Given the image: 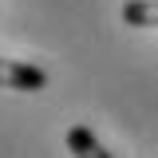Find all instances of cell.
Returning <instances> with one entry per match:
<instances>
[{"label":"cell","mask_w":158,"mask_h":158,"mask_svg":"<svg viewBox=\"0 0 158 158\" xmlns=\"http://www.w3.org/2000/svg\"><path fill=\"white\" fill-rule=\"evenodd\" d=\"M123 24H131V28H158V0H127L123 4Z\"/></svg>","instance_id":"3957f363"},{"label":"cell","mask_w":158,"mask_h":158,"mask_svg":"<svg viewBox=\"0 0 158 158\" xmlns=\"http://www.w3.org/2000/svg\"><path fill=\"white\" fill-rule=\"evenodd\" d=\"M0 87H12V91H44L48 87V71L36 67V63H24V59L0 56Z\"/></svg>","instance_id":"6da1fadb"},{"label":"cell","mask_w":158,"mask_h":158,"mask_svg":"<svg viewBox=\"0 0 158 158\" xmlns=\"http://www.w3.org/2000/svg\"><path fill=\"white\" fill-rule=\"evenodd\" d=\"M67 150L75 158H111V150H103V142H99L87 127H71V131H67Z\"/></svg>","instance_id":"7a4b0ae2"}]
</instances>
